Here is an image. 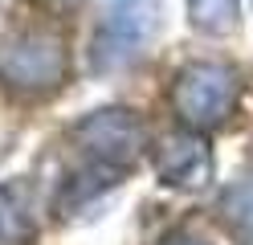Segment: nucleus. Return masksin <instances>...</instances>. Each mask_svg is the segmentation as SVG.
<instances>
[{
  "label": "nucleus",
  "instance_id": "f257e3e1",
  "mask_svg": "<svg viewBox=\"0 0 253 245\" xmlns=\"http://www.w3.org/2000/svg\"><path fill=\"white\" fill-rule=\"evenodd\" d=\"M70 78V45L57 29L33 25L0 41V86L21 98H45Z\"/></svg>",
  "mask_w": 253,
  "mask_h": 245
},
{
  "label": "nucleus",
  "instance_id": "f03ea898",
  "mask_svg": "<svg viewBox=\"0 0 253 245\" xmlns=\"http://www.w3.org/2000/svg\"><path fill=\"white\" fill-rule=\"evenodd\" d=\"M237 94H241V82H237V70L225 61H188L171 78V110L192 131L225 127L237 106Z\"/></svg>",
  "mask_w": 253,
  "mask_h": 245
},
{
  "label": "nucleus",
  "instance_id": "7ed1b4c3",
  "mask_svg": "<svg viewBox=\"0 0 253 245\" xmlns=\"http://www.w3.org/2000/svg\"><path fill=\"white\" fill-rule=\"evenodd\" d=\"M70 139L82 147V155L94 163V168H106V172H126L131 163L143 155L147 147V127L135 110L126 106H102V110H90L82 123L70 127Z\"/></svg>",
  "mask_w": 253,
  "mask_h": 245
},
{
  "label": "nucleus",
  "instance_id": "20e7f679",
  "mask_svg": "<svg viewBox=\"0 0 253 245\" xmlns=\"http://www.w3.org/2000/svg\"><path fill=\"white\" fill-rule=\"evenodd\" d=\"M155 29H160V0H110L90 49L94 70L110 74L131 65L155 37Z\"/></svg>",
  "mask_w": 253,
  "mask_h": 245
},
{
  "label": "nucleus",
  "instance_id": "39448f33",
  "mask_svg": "<svg viewBox=\"0 0 253 245\" xmlns=\"http://www.w3.org/2000/svg\"><path fill=\"white\" fill-rule=\"evenodd\" d=\"M212 147L209 139H204V131H171V135L160 139V147H155V176L164 180L168 188L176 192H200L212 184Z\"/></svg>",
  "mask_w": 253,
  "mask_h": 245
},
{
  "label": "nucleus",
  "instance_id": "423d86ee",
  "mask_svg": "<svg viewBox=\"0 0 253 245\" xmlns=\"http://www.w3.org/2000/svg\"><path fill=\"white\" fill-rule=\"evenodd\" d=\"M37 233L33 212L21 200V188H4L0 184V245H29Z\"/></svg>",
  "mask_w": 253,
  "mask_h": 245
},
{
  "label": "nucleus",
  "instance_id": "0eeeda50",
  "mask_svg": "<svg viewBox=\"0 0 253 245\" xmlns=\"http://www.w3.org/2000/svg\"><path fill=\"white\" fill-rule=\"evenodd\" d=\"M188 21L204 37H225L241 21V4L237 0H188Z\"/></svg>",
  "mask_w": 253,
  "mask_h": 245
},
{
  "label": "nucleus",
  "instance_id": "6e6552de",
  "mask_svg": "<svg viewBox=\"0 0 253 245\" xmlns=\"http://www.w3.org/2000/svg\"><path fill=\"white\" fill-rule=\"evenodd\" d=\"M220 217L229 221V229L241 241H253V184H237L220 200Z\"/></svg>",
  "mask_w": 253,
  "mask_h": 245
},
{
  "label": "nucleus",
  "instance_id": "1a4fd4ad",
  "mask_svg": "<svg viewBox=\"0 0 253 245\" xmlns=\"http://www.w3.org/2000/svg\"><path fill=\"white\" fill-rule=\"evenodd\" d=\"M160 245H204L200 237H192V233H168Z\"/></svg>",
  "mask_w": 253,
  "mask_h": 245
}]
</instances>
